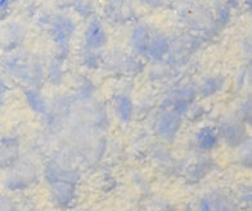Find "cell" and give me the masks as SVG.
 I'll list each match as a JSON object with an SVG mask.
<instances>
[{"mask_svg":"<svg viewBox=\"0 0 252 211\" xmlns=\"http://www.w3.org/2000/svg\"><path fill=\"white\" fill-rule=\"evenodd\" d=\"M199 211H232L226 200L221 196H207L201 202Z\"/></svg>","mask_w":252,"mask_h":211,"instance_id":"cell-1","label":"cell"},{"mask_svg":"<svg viewBox=\"0 0 252 211\" xmlns=\"http://www.w3.org/2000/svg\"><path fill=\"white\" fill-rule=\"evenodd\" d=\"M104 43H106V34L103 33L99 23L94 21L93 23H90L87 31V44L90 48L95 49V48L102 46Z\"/></svg>","mask_w":252,"mask_h":211,"instance_id":"cell-2","label":"cell"},{"mask_svg":"<svg viewBox=\"0 0 252 211\" xmlns=\"http://www.w3.org/2000/svg\"><path fill=\"white\" fill-rule=\"evenodd\" d=\"M73 30V25L68 18H57L56 22L53 23V33L56 34L57 37H60L62 40H66L70 36V34Z\"/></svg>","mask_w":252,"mask_h":211,"instance_id":"cell-3","label":"cell"},{"mask_svg":"<svg viewBox=\"0 0 252 211\" xmlns=\"http://www.w3.org/2000/svg\"><path fill=\"white\" fill-rule=\"evenodd\" d=\"M131 41H133V45L135 48H147L148 41H150V36H148L146 29L144 27L135 29V31L131 35Z\"/></svg>","mask_w":252,"mask_h":211,"instance_id":"cell-4","label":"cell"},{"mask_svg":"<svg viewBox=\"0 0 252 211\" xmlns=\"http://www.w3.org/2000/svg\"><path fill=\"white\" fill-rule=\"evenodd\" d=\"M13 144L3 142L0 145V166H5L13 160Z\"/></svg>","mask_w":252,"mask_h":211,"instance_id":"cell-5","label":"cell"},{"mask_svg":"<svg viewBox=\"0 0 252 211\" xmlns=\"http://www.w3.org/2000/svg\"><path fill=\"white\" fill-rule=\"evenodd\" d=\"M0 211H17L13 204L8 198L0 196Z\"/></svg>","mask_w":252,"mask_h":211,"instance_id":"cell-6","label":"cell"},{"mask_svg":"<svg viewBox=\"0 0 252 211\" xmlns=\"http://www.w3.org/2000/svg\"><path fill=\"white\" fill-rule=\"evenodd\" d=\"M10 1H12V0H0V12L5 9V8L9 5Z\"/></svg>","mask_w":252,"mask_h":211,"instance_id":"cell-7","label":"cell"}]
</instances>
